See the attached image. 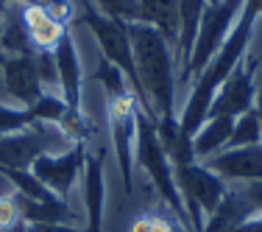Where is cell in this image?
I'll use <instances>...</instances> for the list:
<instances>
[{
    "label": "cell",
    "mask_w": 262,
    "mask_h": 232,
    "mask_svg": "<svg viewBox=\"0 0 262 232\" xmlns=\"http://www.w3.org/2000/svg\"><path fill=\"white\" fill-rule=\"evenodd\" d=\"M28 112H31V121H34V123L59 126L61 118H64V112H67V104H64V98H61V95H56V92L45 90L34 104L28 106Z\"/></svg>",
    "instance_id": "cb8c5ba5"
},
{
    "label": "cell",
    "mask_w": 262,
    "mask_h": 232,
    "mask_svg": "<svg viewBox=\"0 0 262 232\" xmlns=\"http://www.w3.org/2000/svg\"><path fill=\"white\" fill-rule=\"evenodd\" d=\"M140 84L157 118L176 115V73H173L170 42L148 23H126Z\"/></svg>",
    "instance_id": "7a4b0ae2"
},
{
    "label": "cell",
    "mask_w": 262,
    "mask_h": 232,
    "mask_svg": "<svg viewBox=\"0 0 262 232\" xmlns=\"http://www.w3.org/2000/svg\"><path fill=\"white\" fill-rule=\"evenodd\" d=\"M23 20H26L28 36L36 51H53L61 36L70 31L64 20H59L48 9H36V6H23Z\"/></svg>",
    "instance_id": "2e32d148"
},
{
    "label": "cell",
    "mask_w": 262,
    "mask_h": 232,
    "mask_svg": "<svg viewBox=\"0 0 262 232\" xmlns=\"http://www.w3.org/2000/svg\"><path fill=\"white\" fill-rule=\"evenodd\" d=\"M234 232H262V216L259 218H248V221L240 224Z\"/></svg>",
    "instance_id": "836d02e7"
},
{
    "label": "cell",
    "mask_w": 262,
    "mask_h": 232,
    "mask_svg": "<svg viewBox=\"0 0 262 232\" xmlns=\"http://www.w3.org/2000/svg\"><path fill=\"white\" fill-rule=\"evenodd\" d=\"M56 56V70H59V90L61 98L70 109H81V90H84V73H81V59L76 51V40L67 31L53 48Z\"/></svg>",
    "instance_id": "4fadbf2b"
},
{
    "label": "cell",
    "mask_w": 262,
    "mask_h": 232,
    "mask_svg": "<svg viewBox=\"0 0 262 232\" xmlns=\"http://www.w3.org/2000/svg\"><path fill=\"white\" fill-rule=\"evenodd\" d=\"M257 143H262L259 118H257V109H248V112H243L240 118H234V126H232V134H229L226 148L257 146Z\"/></svg>",
    "instance_id": "d4e9b609"
},
{
    "label": "cell",
    "mask_w": 262,
    "mask_h": 232,
    "mask_svg": "<svg viewBox=\"0 0 262 232\" xmlns=\"http://www.w3.org/2000/svg\"><path fill=\"white\" fill-rule=\"evenodd\" d=\"M56 137L48 129V123H34V126L14 131V134H3L0 137V168H31L36 157L51 151V143Z\"/></svg>",
    "instance_id": "30bf717a"
},
{
    "label": "cell",
    "mask_w": 262,
    "mask_h": 232,
    "mask_svg": "<svg viewBox=\"0 0 262 232\" xmlns=\"http://www.w3.org/2000/svg\"><path fill=\"white\" fill-rule=\"evenodd\" d=\"M17 202H20V212H23V221L26 224H73L76 221V212L61 199L36 202V199H26L17 193Z\"/></svg>",
    "instance_id": "44dd1931"
},
{
    "label": "cell",
    "mask_w": 262,
    "mask_h": 232,
    "mask_svg": "<svg viewBox=\"0 0 262 232\" xmlns=\"http://www.w3.org/2000/svg\"><path fill=\"white\" fill-rule=\"evenodd\" d=\"M254 207L246 199L243 190H226V196L221 199V204L207 216L201 232H234L240 224H246L248 218H254Z\"/></svg>",
    "instance_id": "9a60e30c"
},
{
    "label": "cell",
    "mask_w": 262,
    "mask_h": 232,
    "mask_svg": "<svg viewBox=\"0 0 262 232\" xmlns=\"http://www.w3.org/2000/svg\"><path fill=\"white\" fill-rule=\"evenodd\" d=\"M6 98V90H3V73H0V101Z\"/></svg>",
    "instance_id": "74e56055"
},
{
    "label": "cell",
    "mask_w": 262,
    "mask_h": 232,
    "mask_svg": "<svg viewBox=\"0 0 262 232\" xmlns=\"http://www.w3.org/2000/svg\"><path fill=\"white\" fill-rule=\"evenodd\" d=\"M34 126V121H31V112L26 109V106H6L3 101H0V137L3 134H14V131H23Z\"/></svg>",
    "instance_id": "484cf974"
},
{
    "label": "cell",
    "mask_w": 262,
    "mask_h": 232,
    "mask_svg": "<svg viewBox=\"0 0 262 232\" xmlns=\"http://www.w3.org/2000/svg\"><path fill=\"white\" fill-rule=\"evenodd\" d=\"M246 6H251L257 11V17H262V0H246Z\"/></svg>",
    "instance_id": "e575fe53"
},
{
    "label": "cell",
    "mask_w": 262,
    "mask_h": 232,
    "mask_svg": "<svg viewBox=\"0 0 262 232\" xmlns=\"http://www.w3.org/2000/svg\"><path fill=\"white\" fill-rule=\"evenodd\" d=\"M28 224H23V227H14V229H0V232H26Z\"/></svg>",
    "instance_id": "8d00e7d4"
},
{
    "label": "cell",
    "mask_w": 262,
    "mask_h": 232,
    "mask_svg": "<svg viewBox=\"0 0 262 232\" xmlns=\"http://www.w3.org/2000/svg\"><path fill=\"white\" fill-rule=\"evenodd\" d=\"M254 23H257V11H254L251 6L243 3V11H240V17H237L234 28L229 31L226 42H223L221 51L215 53V59L204 67L201 76H195V84H192L190 95H187L182 118H179L184 134L195 137L198 129L207 123L217 87L229 79V73H232L243 62V56L248 53V42H251V36H254Z\"/></svg>",
    "instance_id": "6da1fadb"
},
{
    "label": "cell",
    "mask_w": 262,
    "mask_h": 232,
    "mask_svg": "<svg viewBox=\"0 0 262 232\" xmlns=\"http://www.w3.org/2000/svg\"><path fill=\"white\" fill-rule=\"evenodd\" d=\"M0 45H3L6 56H34L36 48L28 36L26 20H23V11H11L3 17L0 23Z\"/></svg>",
    "instance_id": "7402d4cb"
},
{
    "label": "cell",
    "mask_w": 262,
    "mask_h": 232,
    "mask_svg": "<svg viewBox=\"0 0 262 232\" xmlns=\"http://www.w3.org/2000/svg\"><path fill=\"white\" fill-rule=\"evenodd\" d=\"M257 65H259V56H248V53L243 56V62L217 87L209 118H217V115L240 118L243 112L254 109V101H257Z\"/></svg>",
    "instance_id": "ba28073f"
},
{
    "label": "cell",
    "mask_w": 262,
    "mask_h": 232,
    "mask_svg": "<svg viewBox=\"0 0 262 232\" xmlns=\"http://www.w3.org/2000/svg\"><path fill=\"white\" fill-rule=\"evenodd\" d=\"M23 212H20V202L17 193H3L0 196V229H14L23 227Z\"/></svg>",
    "instance_id": "f1b7e54d"
},
{
    "label": "cell",
    "mask_w": 262,
    "mask_h": 232,
    "mask_svg": "<svg viewBox=\"0 0 262 232\" xmlns=\"http://www.w3.org/2000/svg\"><path fill=\"white\" fill-rule=\"evenodd\" d=\"M84 204H86V229H103V204H106V177H103V157L86 154L84 162Z\"/></svg>",
    "instance_id": "5bb4252c"
},
{
    "label": "cell",
    "mask_w": 262,
    "mask_h": 232,
    "mask_svg": "<svg viewBox=\"0 0 262 232\" xmlns=\"http://www.w3.org/2000/svg\"><path fill=\"white\" fill-rule=\"evenodd\" d=\"M232 126H234V118H207V123H204L201 129H198V134L192 137V151H195V160L204 162L209 160L212 154L223 151L229 143V134H232Z\"/></svg>",
    "instance_id": "ffe728a7"
},
{
    "label": "cell",
    "mask_w": 262,
    "mask_h": 232,
    "mask_svg": "<svg viewBox=\"0 0 262 232\" xmlns=\"http://www.w3.org/2000/svg\"><path fill=\"white\" fill-rule=\"evenodd\" d=\"M6 62V53H3V45H0V65Z\"/></svg>",
    "instance_id": "f35d334b"
},
{
    "label": "cell",
    "mask_w": 262,
    "mask_h": 232,
    "mask_svg": "<svg viewBox=\"0 0 262 232\" xmlns=\"http://www.w3.org/2000/svg\"><path fill=\"white\" fill-rule=\"evenodd\" d=\"M157 129V137L165 148L167 160L173 165H187V162H195V151H192V137L184 134L182 123H179L176 115H165V118H157L154 123Z\"/></svg>",
    "instance_id": "ac0fdd59"
},
{
    "label": "cell",
    "mask_w": 262,
    "mask_h": 232,
    "mask_svg": "<svg viewBox=\"0 0 262 232\" xmlns=\"http://www.w3.org/2000/svg\"><path fill=\"white\" fill-rule=\"evenodd\" d=\"M254 109H257L259 131H262V53H259V65H257V101H254Z\"/></svg>",
    "instance_id": "d6a6232c"
},
{
    "label": "cell",
    "mask_w": 262,
    "mask_h": 232,
    "mask_svg": "<svg viewBox=\"0 0 262 232\" xmlns=\"http://www.w3.org/2000/svg\"><path fill=\"white\" fill-rule=\"evenodd\" d=\"M215 3H221V0H209V6H215Z\"/></svg>",
    "instance_id": "ab89813d"
},
{
    "label": "cell",
    "mask_w": 262,
    "mask_h": 232,
    "mask_svg": "<svg viewBox=\"0 0 262 232\" xmlns=\"http://www.w3.org/2000/svg\"><path fill=\"white\" fill-rule=\"evenodd\" d=\"M179 6L182 0H140V23H148L170 45L179 42Z\"/></svg>",
    "instance_id": "d6986e66"
},
{
    "label": "cell",
    "mask_w": 262,
    "mask_h": 232,
    "mask_svg": "<svg viewBox=\"0 0 262 232\" xmlns=\"http://www.w3.org/2000/svg\"><path fill=\"white\" fill-rule=\"evenodd\" d=\"M95 3L106 17H115L120 23L140 20V0H95Z\"/></svg>",
    "instance_id": "4316f807"
},
{
    "label": "cell",
    "mask_w": 262,
    "mask_h": 232,
    "mask_svg": "<svg viewBox=\"0 0 262 232\" xmlns=\"http://www.w3.org/2000/svg\"><path fill=\"white\" fill-rule=\"evenodd\" d=\"M36 70H39L42 84L48 87H59V70H56V56L53 51H36Z\"/></svg>",
    "instance_id": "f546056e"
},
{
    "label": "cell",
    "mask_w": 262,
    "mask_h": 232,
    "mask_svg": "<svg viewBox=\"0 0 262 232\" xmlns=\"http://www.w3.org/2000/svg\"><path fill=\"white\" fill-rule=\"evenodd\" d=\"M140 98L134 90L106 92V115H109V131H112V148L117 157V168L126 182V193L134 190V143H137V118H140Z\"/></svg>",
    "instance_id": "8992f818"
},
{
    "label": "cell",
    "mask_w": 262,
    "mask_h": 232,
    "mask_svg": "<svg viewBox=\"0 0 262 232\" xmlns=\"http://www.w3.org/2000/svg\"><path fill=\"white\" fill-rule=\"evenodd\" d=\"M26 232H90V229H78L73 224H28Z\"/></svg>",
    "instance_id": "1f68e13d"
},
{
    "label": "cell",
    "mask_w": 262,
    "mask_h": 232,
    "mask_svg": "<svg viewBox=\"0 0 262 232\" xmlns=\"http://www.w3.org/2000/svg\"><path fill=\"white\" fill-rule=\"evenodd\" d=\"M81 23L92 31L98 48H101V59L112 62L117 70L126 76V81L131 84L134 95L140 98V106L145 115H151L157 121V112H154L151 101H148L145 90L140 84V76H137V65H134V51H131V40H128V31H126V23L115 20V17H106L101 9H95L92 3H84L81 6Z\"/></svg>",
    "instance_id": "277c9868"
},
{
    "label": "cell",
    "mask_w": 262,
    "mask_h": 232,
    "mask_svg": "<svg viewBox=\"0 0 262 232\" xmlns=\"http://www.w3.org/2000/svg\"><path fill=\"white\" fill-rule=\"evenodd\" d=\"M0 177L9 179L14 185V193H20L26 199H36V202H53V199H59L51 187H45L34 177L31 168H0Z\"/></svg>",
    "instance_id": "603a6c76"
},
{
    "label": "cell",
    "mask_w": 262,
    "mask_h": 232,
    "mask_svg": "<svg viewBox=\"0 0 262 232\" xmlns=\"http://www.w3.org/2000/svg\"><path fill=\"white\" fill-rule=\"evenodd\" d=\"M9 3H11V0H9ZM14 3L48 9L51 14H56L59 20H64V23H70V17H73V3H70V0H14Z\"/></svg>",
    "instance_id": "4dcf8cb0"
},
{
    "label": "cell",
    "mask_w": 262,
    "mask_h": 232,
    "mask_svg": "<svg viewBox=\"0 0 262 232\" xmlns=\"http://www.w3.org/2000/svg\"><path fill=\"white\" fill-rule=\"evenodd\" d=\"M6 14H9V0H0V23H3Z\"/></svg>",
    "instance_id": "d590c367"
},
{
    "label": "cell",
    "mask_w": 262,
    "mask_h": 232,
    "mask_svg": "<svg viewBox=\"0 0 262 232\" xmlns=\"http://www.w3.org/2000/svg\"><path fill=\"white\" fill-rule=\"evenodd\" d=\"M0 73H3L6 95L20 101L26 109L45 92V84H42L39 70H36V53L34 56H6V62L0 65Z\"/></svg>",
    "instance_id": "8fae6325"
},
{
    "label": "cell",
    "mask_w": 262,
    "mask_h": 232,
    "mask_svg": "<svg viewBox=\"0 0 262 232\" xmlns=\"http://www.w3.org/2000/svg\"><path fill=\"white\" fill-rule=\"evenodd\" d=\"M173 177H176L187 218H190V232H201L207 216L226 196V182L198 160L187 162V165H173Z\"/></svg>",
    "instance_id": "5b68a950"
},
{
    "label": "cell",
    "mask_w": 262,
    "mask_h": 232,
    "mask_svg": "<svg viewBox=\"0 0 262 232\" xmlns=\"http://www.w3.org/2000/svg\"><path fill=\"white\" fill-rule=\"evenodd\" d=\"M154 123H157V121L140 109V118H137L134 160H137V165H142L145 177L154 182V187H157L162 204L170 210V216L176 218L182 227L190 229V218H187V210H184V202H182V193H179L176 177H173V162L167 160L165 148H162V143H159V137H157V129H154Z\"/></svg>",
    "instance_id": "3957f363"
},
{
    "label": "cell",
    "mask_w": 262,
    "mask_h": 232,
    "mask_svg": "<svg viewBox=\"0 0 262 232\" xmlns=\"http://www.w3.org/2000/svg\"><path fill=\"white\" fill-rule=\"evenodd\" d=\"M243 3H246V0H221V3H215V6H207L201 28H198V36H195V45H192L190 65H187V73H184L182 81H190V76H201L204 67L215 59V53L221 51V45L226 42L229 31L234 28L237 17H240Z\"/></svg>",
    "instance_id": "52a82bcc"
},
{
    "label": "cell",
    "mask_w": 262,
    "mask_h": 232,
    "mask_svg": "<svg viewBox=\"0 0 262 232\" xmlns=\"http://www.w3.org/2000/svg\"><path fill=\"white\" fill-rule=\"evenodd\" d=\"M128 232H190L182 224H173L170 216H159V212H151V216H140L134 224H131Z\"/></svg>",
    "instance_id": "83f0119b"
},
{
    "label": "cell",
    "mask_w": 262,
    "mask_h": 232,
    "mask_svg": "<svg viewBox=\"0 0 262 232\" xmlns=\"http://www.w3.org/2000/svg\"><path fill=\"white\" fill-rule=\"evenodd\" d=\"M209 171L223 179H243V182H262V143L240 148H223L204 160Z\"/></svg>",
    "instance_id": "7c38bea8"
},
{
    "label": "cell",
    "mask_w": 262,
    "mask_h": 232,
    "mask_svg": "<svg viewBox=\"0 0 262 232\" xmlns=\"http://www.w3.org/2000/svg\"><path fill=\"white\" fill-rule=\"evenodd\" d=\"M207 6H209V0H182V6H179V42H176V48H179V62H182V76H179V81L184 79L187 65H190L192 45H195V36H198V28H201Z\"/></svg>",
    "instance_id": "e0dca14e"
},
{
    "label": "cell",
    "mask_w": 262,
    "mask_h": 232,
    "mask_svg": "<svg viewBox=\"0 0 262 232\" xmlns=\"http://www.w3.org/2000/svg\"><path fill=\"white\" fill-rule=\"evenodd\" d=\"M84 162H86V143H73L67 151H59V154L48 151V154L36 157L31 171H34V177L45 187H51L61 202H67Z\"/></svg>",
    "instance_id": "9c48e42d"
}]
</instances>
